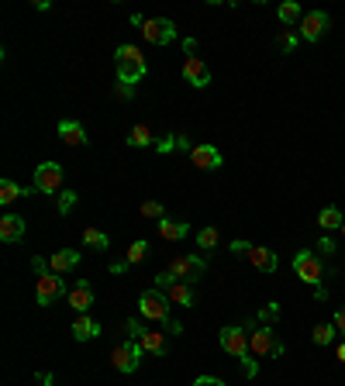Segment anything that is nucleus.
I'll list each match as a JSON object with an SVG mask.
<instances>
[{
	"instance_id": "1",
	"label": "nucleus",
	"mask_w": 345,
	"mask_h": 386,
	"mask_svg": "<svg viewBox=\"0 0 345 386\" xmlns=\"http://www.w3.org/2000/svg\"><path fill=\"white\" fill-rule=\"evenodd\" d=\"M114 62H118V83H138L142 76H145V55L135 48V45H118V52H114Z\"/></svg>"
},
{
	"instance_id": "2",
	"label": "nucleus",
	"mask_w": 345,
	"mask_h": 386,
	"mask_svg": "<svg viewBox=\"0 0 345 386\" xmlns=\"http://www.w3.org/2000/svg\"><path fill=\"white\" fill-rule=\"evenodd\" d=\"M170 297L159 290V287H152V290H145L142 297H138V314L142 317H149V321H156V324H166V321H172L170 317Z\"/></svg>"
},
{
	"instance_id": "3",
	"label": "nucleus",
	"mask_w": 345,
	"mask_h": 386,
	"mask_svg": "<svg viewBox=\"0 0 345 386\" xmlns=\"http://www.w3.org/2000/svg\"><path fill=\"white\" fill-rule=\"evenodd\" d=\"M294 273H297V280L307 283V287H325V262L314 256L311 249L294 252Z\"/></svg>"
},
{
	"instance_id": "4",
	"label": "nucleus",
	"mask_w": 345,
	"mask_h": 386,
	"mask_svg": "<svg viewBox=\"0 0 345 386\" xmlns=\"http://www.w3.org/2000/svg\"><path fill=\"white\" fill-rule=\"evenodd\" d=\"M249 352L259 355V359H280L283 355V342L276 338V331H273V324H259L252 328V335H249Z\"/></svg>"
},
{
	"instance_id": "5",
	"label": "nucleus",
	"mask_w": 345,
	"mask_h": 386,
	"mask_svg": "<svg viewBox=\"0 0 345 386\" xmlns=\"http://www.w3.org/2000/svg\"><path fill=\"white\" fill-rule=\"evenodd\" d=\"M62 176H66V172H62V166L48 159V163H42V166H35L32 190H35V193H48V197H52V193L59 197V193H62Z\"/></svg>"
},
{
	"instance_id": "6",
	"label": "nucleus",
	"mask_w": 345,
	"mask_h": 386,
	"mask_svg": "<svg viewBox=\"0 0 345 386\" xmlns=\"http://www.w3.org/2000/svg\"><path fill=\"white\" fill-rule=\"evenodd\" d=\"M170 273L180 280V283H197L204 273H208V256H176L170 262Z\"/></svg>"
},
{
	"instance_id": "7",
	"label": "nucleus",
	"mask_w": 345,
	"mask_h": 386,
	"mask_svg": "<svg viewBox=\"0 0 345 386\" xmlns=\"http://www.w3.org/2000/svg\"><path fill=\"white\" fill-rule=\"evenodd\" d=\"M142 355H145V348L138 342H125L121 345H114V352H111V366L118 369V373H138V366H142Z\"/></svg>"
},
{
	"instance_id": "8",
	"label": "nucleus",
	"mask_w": 345,
	"mask_h": 386,
	"mask_svg": "<svg viewBox=\"0 0 345 386\" xmlns=\"http://www.w3.org/2000/svg\"><path fill=\"white\" fill-rule=\"evenodd\" d=\"M217 345H221V348H224L231 359H238V362H242L245 355H252V352H249V335H245L238 324L221 328V331H217Z\"/></svg>"
},
{
	"instance_id": "9",
	"label": "nucleus",
	"mask_w": 345,
	"mask_h": 386,
	"mask_svg": "<svg viewBox=\"0 0 345 386\" xmlns=\"http://www.w3.org/2000/svg\"><path fill=\"white\" fill-rule=\"evenodd\" d=\"M59 297H69L66 280H62L59 273H45V276H39V287H35V303H39V307H48V303H55Z\"/></svg>"
},
{
	"instance_id": "10",
	"label": "nucleus",
	"mask_w": 345,
	"mask_h": 386,
	"mask_svg": "<svg viewBox=\"0 0 345 386\" xmlns=\"http://www.w3.org/2000/svg\"><path fill=\"white\" fill-rule=\"evenodd\" d=\"M328 28H332V18L325 11H307L301 21V39L304 42H321L328 35Z\"/></svg>"
},
{
	"instance_id": "11",
	"label": "nucleus",
	"mask_w": 345,
	"mask_h": 386,
	"mask_svg": "<svg viewBox=\"0 0 345 386\" xmlns=\"http://www.w3.org/2000/svg\"><path fill=\"white\" fill-rule=\"evenodd\" d=\"M183 80L194 90H204V86H211V66L201 55H187L183 59Z\"/></svg>"
},
{
	"instance_id": "12",
	"label": "nucleus",
	"mask_w": 345,
	"mask_h": 386,
	"mask_svg": "<svg viewBox=\"0 0 345 386\" xmlns=\"http://www.w3.org/2000/svg\"><path fill=\"white\" fill-rule=\"evenodd\" d=\"M142 35H145V42H152V45H170V42H176V25H172L170 18H149L145 28H142Z\"/></svg>"
},
{
	"instance_id": "13",
	"label": "nucleus",
	"mask_w": 345,
	"mask_h": 386,
	"mask_svg": "<svg viewBox=\"0 0 345 386\" xmlns=\"http://www.w3.org/2000/svg\"><path fill=\"white\" fill-rule=\"evenodd\" d=\"M190 163L197 166V170H204V172H215L221 170V152H217L215 145H208V142H201V145H194V152H190Z\"/></svg>"
},
{
	"instance_id": "14",
	"label": "nucleus",
	"mask_w": 345,
	"mask_h": 386,
	"mask_svg": "<svg viewBox=\"0 0 345 386\" xmlns=\"http://www.w3.org/2000/svg\"><path fill=\"white\" fill-rule=\"evenodd\" d=\"M25 231H28L25 217H18V214H4V217H0V242H4V245L21 242V238H25Z\"/></svg>"
},
{
	"instance_id": "15",
	"label": "nucleus",
	"mask_w": 345,
	"mask_h": 386,
	"mask_svg": "<svg viewBox=\"0 0 345 386\" xmlns=\"http://www.w3.org/2000/svg\"><path fill=\"white\" fill-rule=\"evenodd\" d=\"M80 252H76V249H62V252H52V256H48V269H52V273H59V276H66V273H73V269H76V266H80Z\"/></svg>"
},
{
	"instance_id": "16",
	"label": "nucleus",
	"mask_w": 345,
	"mask_h": 386,
	"mask_svg": "<svg viewBox=\"0 0 345 386\" xmlns=\"http://www.w3.org/2000/svg\"><path fill=\"white\" fill-rule=\"evenodd\" d=\"M249 262H252V266H256L259 273H266V276H269V273H276V266H280V259H276V252H273V249H266V245H252V249H249Z\"/></svg>"
},
{
	"instance_id": "17",
	"label": "nucleus",
	"mask_w": 345,
	"mask_h": 386,
	"mask_svg": "<svg viewBox=\"0 0 345 386\" xmlns=\"http://www.w3.org/2000/svg\"><path fill=\"white\" fill-rule=\"evenodd\" d=\"M66 301H69V307H73L76 314H86V310L93 307V287H90L86 280H76V287L69 290Z\"/></svg>"
},
{
	"instance_id": "18",
	"label": "nucleus",
	"mask_w": 345,
	"mask_h": 386,
	"mask_svg": "<svg viewBox=\"0 0 345 386\" xmlns=\"http://www.w3.org/2000/svg\"><path fill=\"white\" fill-rule=\"evenodd\" d=\"M69 331H73V338H76V342H93L104 328H100V321H93L90 314H76V321H73V328H69Z\"/></svg>"
},
{
	"instance_id": "19",
	"label": "nucleus",
	"mask_w": 345,
	"mask_h": 386,
	"mask_svg": "<svg viewBox=\"0 0 345 386\" xmlns=\"http://www.w3.org/2000/svg\"><path fill=\"white\" fill-rule=\"evenodd\" d=\"M59 138H62L66 145H73V149H80V145L90 142V138H86V128L80 121H59Z\"/></svg>"
},
{
	"instance_id": "20",
	"label": "nucleus",
	"mask_w": 345,
	"mask_h": 386,
	"mask_svg": "<svg viewBox=\"0 0 345 386\" xmlns=\"http://www.w3.org/2000/svg\"><path fill=\"white\" fill-rule=\"evenodd\" d=\"M187 231H190L187 221H172V217H163V221H159V238H166V242H183Z\"/></svg>"
},
{
	"instance_id": "21",
	"label": "nucleus",
	"mask_w": 345,
	"mask_h": 386,
	"mask_svg": "<svg viewBox=\"0 0 345 386\" xmlns=\"http://www.w3.org/2000/svg\"><path fill=\"white\" fill-rule=\"evenodd\" d=\"M166 297H170V303H176V307H194V303H197L190 283H172L170 290H166Z\"/></svg>"
},
{
	"instance_id": "22",
	"label": "nucleus",
	"mask_w": 345,
	"mask_h": 386,
	"mask_svg": "<svg viewBox=\"0 0 345 386\" xmlns=\"http://www.w3.org/2000/svg\"><path fill=\"white\" fill-rule=\"evenodd\" d=\"M276 18H280V25H297V21H304V11L297 0H287V4H280V11H276Z\"/></svg>"
},
{
	"instance_id": "23",
	"label": "nucleus",
	"mask_w": 345,
	"mask_h": 386,
	"mask_svg": "<svg viewBox=\"0 0 345 386\" xmlns=\"http://www.w3.org/2000/svg\"><path fill=\"white\" fill-rule=\"evenodd\" d=\"M83 245H86V249H93V252H107V249H111V238H107L100 228H86V231H83Z\"/></svg>"
},
{
	"instance_id": "24",
	"label": "nucleus",
	"mask_w": 345,
	"mask_h": 386,
	"mask_svg": "<svg viewBox=\"0 0 345 386\" xmlns=\"http://www.w3.org/2000/svg\"><path fill=\"white\" fill-rule=\"evenodd\" d=\"M128 145L131 149H149V145H156L152 128H149V125H135V128L128 131Z\"/></svg>"
},
{
	"instance_id": "25",
	"label": "nucleus",
	"mask_w": 345,
	"mask_h": 386,
	"mask_svg": "<svg viewBox=\"0 0 345 386\" xmlns=\"http://www.w3.org/2000/svg\"><path fill=\"white\" fill-rule=\"evenodd\" d=\"M138 345H142L145 352H152V355H166V335H163V331H145Z\"/></svg>"
},
{
	"instance_id": "26",
	"label": "nucleus",
	"mask_w": 345,
	"mask_h": 386,
	"mask_svg": "<svg viewBox=\"0 0 345 386\" xmlns=\"http://www.w3.org/2000/svg\"><path fill=\"white\" fill-rule=\"evenodd\" d=\"M32 190H25V186H18L14 179H0V204H11V200H18V197H28Z\"/></svg>"
},
{
	"instance_id": "27",
	"label": "nucleus",
	"mask_w": 345,
	"mask_h": 386,
	"mask_svg": "<svg viewBox=\"0 0 345 386\" xmlns=\"http://www.w3.org/2000/svg\"><path fill=\"white\" fill-rule=\"evenodd\" d=\"M318 224L325 228V231H335V228H342V211L339 207H321V214H318Z\"/></svg>"
},
{
	"instance_id": "28",
	"label": "nucleus",
	"mask_w": 345,
	"mask_h": 386,
	"mask_svg": "<svg viewBox=\"0 0 345 386\" xmlns=\"http://www.w3.org/2000/svg\"><path fill=\"white\" fill-rule=\"evenodd\" d=\"M335 331H339L335 324H314V331H311V342L325 348V345H332V342H335Z\"/></svg>"
},
{
	"instance_id": "29",
	"label": "nucleus",
	"mask_w": 345,
	"mask_h": 386,
	"mask_svg": "<svg viewBox=\"0 0 345 386\" xmlns=\"http://www.w3.org/2000/svg\"><path fill=\"white\" fill-rule=\"evenodd\" d=\"M197 249L208 256V252H215L217 249V228H201L197 231Z\"/></svg>"
},
{
	"instance_id": "30",
	"label": "nucleus",
	"mask_w": 345,
	"mask_h": 386,
	"mask_svg": "<svg viewBox=\"0 0 345 386\" xmlns=\"http://www.w3.org/2000/svg\"><path fill=\"white\" fill-rule=\"evenodd\" d=\"M76 204H80V197H76V190H62V193L55 197V211H59V214H69V211H73Z\"/></svg>"
},
{
	"instance_id": "31",
	"label": "nucleus",
	"mask_w": 345,
	"mask_h": 386,
	"mask_svg": "<svg viewBox=\"0 0 345 386\" xmlns=\"http://www.w3.org/2000/svg\"><path fill=\"white\" fill-rule=\"evenodd\" d=\"M145 256H149V242H145V238H138V242H131V249L125 252V262H128V266H138Z\"/></svg>"
},
{
	"instance_id": "32",
	"label": "nucleus",
	"mask_w": 345,
	"mask_h": 386,
	"mask_svg": "<svg viewBox=\"0 0 345 386\" xmlns=\"http://www.w3.org/2000/svg\"><path fill=\"white\" fill-rule=\"evenodd\" d=\"M142 217H149V221H156V224H159V221L166 217V207H163L159 200H145V204H142Z\"/></svg>"
},
{
	"instance_id": "33",
	"label": "nucleus",
	"mask_w": 345,
	"mask_h": 386,
	"mask_svg": "<svg viewBox=\"0 0 345 386\" xmlns=\"http://www.w3.org/2000/svg\"><path fill=\"white\" fill-rule=\"evenodd\" d=\"M142 335H145V324H142L138 317H128V321H125V338H128V342H142Z\"/></svg>"
},
{
	"instance_id": "34",
	"label": "nucleus",
	"mask_w": 345,
	"mask_h": 386,
	"mask_svg": "<svg viewBox=\"0 0 345 386\" xmlns=\"http://www.w3.org/2000/svg\"><path fill=\"white\" fill-rule=\"evenodd\" d=\"M297 39H301V35H294L290 28H283V32H280V39H276V45H280V52H287V55H290V52L297 48Z\"/></svg>"
},
{
	"instance_id": "35",
	"label": "nucleus",
	"mask_w": 345,
	"mask_h": 386,
	"mask_svg": "<svg viewBox=\"0 0 345 386\" xmlns=\"http://www.w3.org/2000/svg\"><path fill=\"white\" fill-rule=\"evenodd\" d=\"M249 249H252V242H242V238H235V242L228 245L231 256H249Z\"/></svg>"
},
{
	"instance_id": "36",
	"label": "nucleus",
	"mask_w": 345,
	"mask_h": 386,
	"mask_svg": "<svg viewBox=\"0 0 345 386\" xmlns=\"http://www.w3.org/2000/svg\"><path fill=\"white\" fill-rule=\"evenodd\" d=\"M314 249H318V252H325V256H332L339 245H335V238H328V235H325V238H318V245H314Z\"/></svg>"
},
{
	"instance_id": "37",
	"label": "nucleus",
	"mask_w": 345,
	"mask_h": 386,
	"mask_svg": "<svg viewBox=\"0 0 345 386\" xmlns=\"http://www.w3.org/2000/svg\"><path fill=\"white\" fill-rule=\"evenodd\" d=\"M194 386H224V383H221L217 376H197V380H194Z\"/></svg>"
},
{
	"instance_id": "38",
	"label": "nucleus",
	"mask_w": 345,
	"mask_h": 386,
	"mask_svg": "<svg viewBox=\"0 0 345 386\" xmlns=\"http://www.w3.org/2000/svg\"><path fill=\"white\" fill-rule=\"evenodd\" d=\"M332 324H335L339 331H345V303L339 307V310H335V321H332Z\"/></svg>"
},
{
	"instance_id": "39",
	"label": "nucleus",
	"mask_w": 345,
	"mask_h": 386,
	"mask_svg": "<svg viewBox=\"0 0 345 386\" xmlns=\"http://www.w3.org/2000/svg\"><path fill=\"white\" fill-rule=\"evenodd\" d=\"M166 335H183V324L180 321H166Z\"/></svg>"
},
{
	"instance_id": "40",
	"label": "nucleus",
	"mask_w": 345,
	"mask_h": 386,
	"mask_svg": "<svg viewBox=\"0 0 345 386\" xmlns=\"http://www.w3.org/2000/svg\"><path fill=\"white\" fill-rule=\"evenodd\" d=\"M125 269H128V262H125V259H121V262H111V273H114V276H118V273H125Z\"/></svg>"
},
{
	"instance_id": "41",
	"label": "nucleus",
	"mask_w": 345,
	"mask_h": 386,
	"mask_svg": "<svg viewBox=\"0 0 345 386\" xmlns=\"http://www.w3.org/2000/svg\"><path fill=\"white\" fill-rule=\"evenodd\" d=\"M118 93H121V97H135V86H131V83H121V86H118Z\"/></svg>"
},
{
	"instance_id": "42",
	"label": "nucleus",
	"mask_w": 345,
	"mask_h": 386,
	"mask_svg": "<svg viewBox=\"0 0 345 386\" xmlns=\"http://www.w3.org/2000/svg\"><path fill=\"white\" fill-rule=\"evenodd\" d=\"M314 301H328V290L325 287H314Z\"/></svg>"
},
{
	"instance_id": "43",
	"label": "nucleus",
	"mask_w": 345,
	"mask_h": 386,
	"mask_svg": "<svg viewBox=\"0 0 345 386\" xmlns=\"http://www.w3.org/2000/svg\"><path fill=\"white\" fill-rule=\"evenodd\" d=\"M39 383H42V386H52V376H48V373H39Z\"/></svg>"
},
{
	"instance_id": "44",
	"label": "nucleus",
	"mask_w": 345,
	"mask_h": 386,
	"mask_svg": "<svg viewBox=\"0 0 345 386\" xmlns=\"http://www.w3.org/2000/svg\"><path fill=\"white\" fill-rule=\"evenodd\" d=\"M339 362H345V342L339 345Z\"/></svg>"
},
{
	"instance_id": "45",
	"label": "nucleus",
	"mask_w": 345,
	"mask_h": 386,
	"mask_svg": "<svg viewBox=\"0 0 345 386\" xmlns=\"http://www.w3.org/2000/svg\"><path fill=\"white\" fill-rule=\"evenodd\" d=\"M339 231H342V238H345V224H342V228H339Z\"/></svg>"
},
{
	"instance_id": "46",
	"label": "nucleus",
	"mask_w": 345,
	"mask_h": 386,
	"mask_svg": "<svg viewBox=\"0 0 345 386\" xmlns=\"http://www.w3.org/2000/svg\"><path fill=\"white\" fill-rule=\"evenodd\" d=\"M52 386H55V383H52Z\"/></svg>"
}]
</instances>
